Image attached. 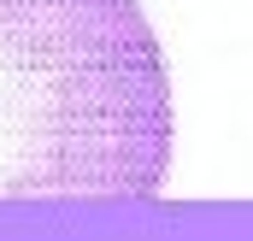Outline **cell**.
I'll return each mask as SVG.
<instances>
[{"label": "cell", "mask_w": 253, "mask_h": 241, "mask_svg": "<svg viewBox=\"0 0 253 241\" xmlns=\"http://www.w3.org/2000/svg\"><path fill=\"white\" fill-rule=\"evenodd\" d=\"M171 77L135 0H0V194L153 200Z\"/></svg>", "instance_id": "cell-1"}]
</instances>
